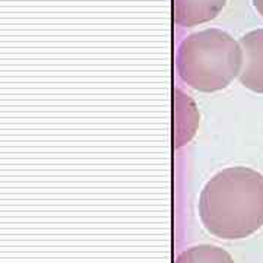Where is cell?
I'll list each match as a JSON object with an SVG mask.
<instances>
[{"mask_svg":"<svg viewBox=\"0 0 263 263\" xmlns=\"http://www.w3.org/2000/svg\"><path fill=\"white\" fill-rule=\"evenodd\" d=\"M199 215L208 231L224 240H240L263 226V176L249 167L216 173L199 199Z\"/></svg>","mask_w":263,"mask_h":263,"instance_id":"obj_1","label":"cell"},{"mask_svg":"<svg viewBox=\"0 0 263 263\" xmlns=\"http://www.w3.org/2000/svg\"><path fill=\"white\" fill-rule=\"evenodd\" d=\"M243 50L228 32L208 28L193 32L180 43L176 67L184 84L202 92L224 89L238 76Z\"/></svg>","mask_w":263,"mask_h":263,"instance_id":"obj_2","label":"cell"},{"mask_svg":"<svg viewBox=\"0 0 263 263\" xmlns=\"http://www.w3.org/2000/svg\"><path fill=\"white\" fill-rule=\"evenodd\" d=\"M252 2H253V6L256 8V10L263 16V0H252Z\"/></svg>","mask_w":263,"mask_h":263,"instance_id":"obj_7","label":"cell"},{"mask_svg":"<svg viewBox=\"0 0 263 263\" xmlns=\"http://www.w3.org/2000/svg\"><path fill=\"white\" fill-rule=\"evenodd\" d=\"M199 113L192 98L174 89V146L186 145L196 133Z\"/></svg>","mask_w":263,"mask_h":263,"instance_id":"obj_5","label":"cell"},{"mask_svg":"<svg viewBox=\"0 0 263 263\" xmlns=\"http://www.w3.org/2000/svg\"><path fill=\"white\" fill-rule=\"evenodd\" d=\"M238 43L243 50L238 81L247 89L263 94V28L247 32Z\"/></svg>","mask_w":263,"mask_h":263,"instance_id":"obj_3","label":"cell"},{"mask_svg":"<svg viewBox=\"0 0 263 263\" xmlns=\"http://www.w3.org/2000/svg\"><path fill=\"white\" fill-rule=\"evenodd\" d=\"M227 0H173L174 22L190 28L215 19L224 9Z\"/></svg>","mask_w":263,"mask_h":263,"instance_id":"obj_4","label":"cell"},{"mask_svg":"<svg viewBox=\"0 0 263 263\" xmlns=\"http://www.w3.org/2000/svg\"><path fill=\"white\" fill-rule=\"evenodd\" d=\"M176 263H234V260L224 249L203 245L184 250Z\"/></svg>","mask_w":263,"mask_h":263,"instance_id":"obj_6","label":"cell"}]
</instances>
